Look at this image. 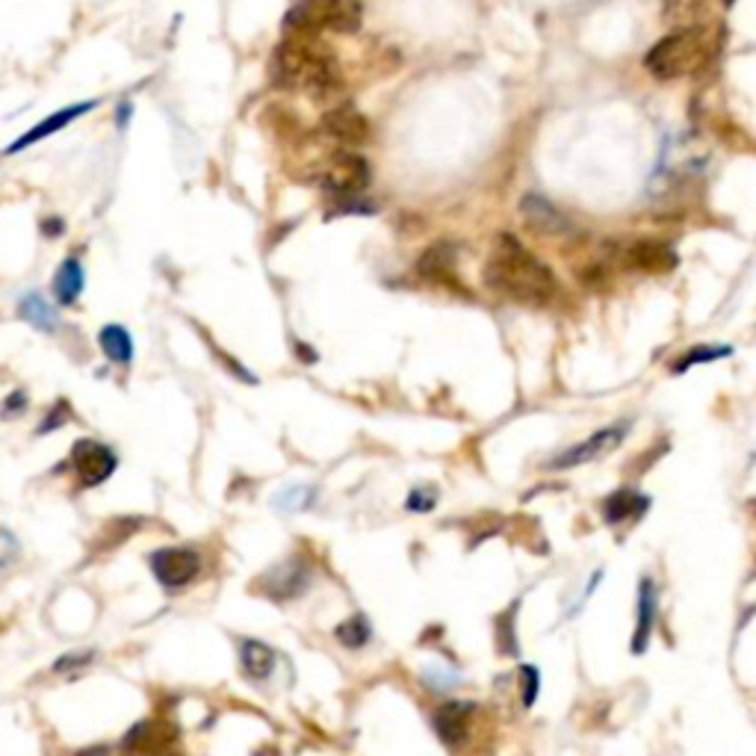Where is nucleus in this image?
<instances>
[{
	"instance_id": "obj_27",
	"label": "nucleus",
	"mask_w": 756,
	"mask_h": 756,
	"mask_svg": "<svg viewBox=\"0 0 756 756\" xmlns=\"http://www.w3.org/2000/svg\"><path fill=\"white\" fill-rule=\"evenodd\" d=\"M15 556H19V538H15L12 532L0 530V570L7 568V565H12Z\"/></svg>"
},
{
	"instance_id": "obj_23",
	"label": "nucleus",
	"mask_w": 756,
	"mask_h": 756,
	"mask_svg": "<svg viewBox=\"0 0 756 756\" xmlns=\"http://www.w3.org/2000/svg\"><path fill=\"white\" fill-rule=\"evenodd\" d=\"M730 349L728 346H695L691 352L683 354L679 361H674V373H686L695 364H712L718 358H728Z\"/></svg>"
},
{
	"instance_id": "obj_12",
	"label": "nucleus",
	"mask_w": 756,
	"mask_h": 756,
	"mask_svg": "<svg viewBox=\"0 0 756 756\" xmlns=\"http://www.w3.org/2000/svg\"><path fill=\"white\" fill-rule=\"evenodd\" d=\"M257 585L276 600L299 597L311 585V570L305 565H299V561H287V565H278L269 573H264Z\"/></svg>"
},
{
	"instance_id": "obj_25",
	"label": "nucleus",
	"mask_w": 756,
	"mask_h": 756,
	"mask_svg": "<svg viewBox=\"0 0 756 756\" xmlns=\"http://www.w3.org/2000/svg\"><path fill=\"white\" fill-rule=\"evenodd\" d=\"M521 677H523V707L532 709L535 707V700H538V688H540V674L538 668H532V665H521Z\"/></svg>"
},
{
	"instance_id": "obj_19",
	"label": "nucleus",
	"mask_w": 756,
	"mask_h": 756,
	"mask_svg": "<svg viewBox=\"0 0 756 756\" xmlns=\"http://www.w3.org/2000/svg\"><path fill=\"white\" fill-rule=\"evenodd\" d=\"M665 19L674 30L707 27V0H665Z\"/></svg>"
},
{
	"instance_id": "obj_9",
	"label": "nucleus",
	"mask_w": 756,
	"mask_h": 756,
	"mask_svg": "<svg viewBox=\"0 0 756 756\" xmlns=\"http://www.w3.org/2000/svg\"><path fill=\"white\" fill-rule=\"evenodd\" d=\"M323 130L325 137L335 139L337 146H364L373 128H370V118L354 109L352 104H340V107H332L323 116Z\"/></svg>"
},
{
	"instance_id": "obj_13",
	"label": "nucleus",
	"mask_w": 756,
	"mask_h": 756,
	"mask_svg": "<svg viewBox=\"0 0 756 756\" xmlns=\"http://www.w3.org/2000/svg\"><path fill=\"white\" fill-rule=\"evenodd\" d=\"M656 585H653L650 577H644L639 582V600H636V629H632V644H629L632 653H644L648 650V641L653 636V627H656Z\"/></svg>"
},
{
	"instance_id": "obj_20",
	"label": "nucleus",
	"mask_w": 756,
	"mask_h": 756,
	"mask_svg": "<svg viewBox=\"0 0 756 756\" xmlns=\"http://www.w3.org/2000/svg\"><path fill=\"white\" fill-rule=\"evenodd\" d=\"M83 290V266L78 260H66V264L57 269V278H54V293L62 305H71L74 299Z\"/></svg>"
},
{
	"instance_id": "obj_1",
	"label": "nucleus",
	"mask_w": 756,
	"mask_h": 756,
	"mask_svg": "<svg viewBox=\"0 0 756 756\" xmlns=\"http://www.w3.org/2000/svg\"><path fill=\"white\" fill-rule=\"evenodd\" d=\"M272 80L290 92H305L325 107H340L346 92L344 74L319 36H287L272 57Z\"/></svg>"
},
{
	"instance_id": "obj_5",
	"label": "nucleus",
	"mask_w": 756,
	"mask_h": 756,
	"mask_svg": "<svg viewBox=\"0 0 756 756\" xmlns=\"http://www.w3.org/2000/svg\"><path fill=\"white\" fill-rule=\"evenodd\" d=\"M627 422L609 426V429H600V432H594L582 443H577V446H570V450H565L561 455H556L547 467H550V470H570V467L600 462V458H606L612 450H618L620 443H624V438H627Z\"/></svg>"
},
{
	"instance_id": "obj_11",
	"label": "nucleus",
	"mask_w": 756,
	"mask_h": 756,
	"mask_svg": "<svg viewBox=\"0 0 756 756\" xmlns=\"http://www.w3.org/2000/svg\"><path fill=\"white\" fill-rule=\"evenodd\" d=\"M521 213L526 219V228L540 236H561L570 231L568 217L553 201H547V198L523 196Z\"/></svg>"
},
{
	"instance_id": "obj_8",
	"label": "nucleus",
	"mask_w": 756,
	"mask_h": 756,
	"mask_svg": "<svg viewBox=\"0 0 756 756\" xmlns=\"http://www.w3.org/2000/svg\"><path fill=\"white\" fill-rule=\"evenodd\" d=\"M71 462H74V470H78L83 488H95L101 481H107L118 467L113 450L98 441H89V438L74 443Z\"/></svg>"
},
{
	"instance_id": "obj_16",
	"label": "nucleus",
	"mask_w": 756,
	"mask_h": 756,
	"mask_svg": "<svg viewBox=\"0 0 756 756\" xmlns=\"http://www.w3.org/2000/svg\"><path fill=\"white\" fill-rule=\"evenodd\" d=\"M420 276L426 278V281H434V284L458 287V281H455V252H452V246L441 243V246L429 248V252L420 257Z\"/></svg>"
},
{
	"instance_id": "obj_22",
	"label": "nucleus",
	"mask_w": 756,
	"mask_h": 756,
	"mask_svg": "<svg viewBox=\"0 0 756 756\" xmlns=\"http://www.w3.org/2000/svg\"><path fill=\"white\" fill-rule=\"evenodd\" d=\"M370 636H373V627H370L367 615H352V618H346L344 624L337 627V641L352 650L364 648L367 641H370Z\"/></svg>"
},
{
	"instance_id": "obj_18",
	"label": "nucleus",
	"mask_w": 756,
	"mask_h": 756,
	"mask_svg": "<svg viewBox=\"0 0 756 756\" xmlns=\"http://www.w3.org/2000/svg\"><path fill=\"white\" fill-rule=\"evenodd\" d=\"M648 497H641L639 491H618L612 493L609 500L603 502V517H606V523H620V521H629V517H641L644 511H648Z\"/></svg>"
},
{
	"instance_id": "obj_2",
	"label": "nucleus",
	"mask_w": 756,
	"mask_h": 756,
	"mask_svg": "<svg viewBox=\"0 0 756 756\" xmlns=\"http://www.w3.org/2000/svg\"><path fill=\"white\" fill-rule=\"evenodd\" d=\"M485 284L502 299L521 302V305H550L556 295V276L547 264L530 255L514 236L502 234L491 248V257L485 264Z\"/></svg>"
},
{
	"instance_id": "obj_14",
	"label": "nucleus",
	"mask_w": 756,
	"mask_h": 756,
	"mask_svg": "<svg viewBox=\"0 0 756 756\" xmlns=\"http://www.w3.org/2000/svg\"><path fill=\"white\" fill-rule=\"evenodd\" d=\"M476 707L473 703H446L434 712V733L441 736V742H446L450 747L462 745L467 733H470V721Z\"/></svg>"
},
{
	"instance_id": "obj_24",
	"label": "nucleus",
	"mask_w": 756,
	"mask_h": 756,
	"mask_svg": "<svg viewBox=\"0 0 756 756\" xmlns=\"http://www.w3.org/2000/svg\"><path fill=\"white\" fill-rule=\"evenodd\" d=\"M21 316H24L27 323L36 325V328H45V332L54 328V311H50L48 302H45L42 295H27V299L21 302Z\"/></svg>"
},
{
	"instance_id": "obj_15",
	"label": "nucleus",
	"mask_w": 756,
	"mask_h": 756,
	"mask_svg": "<svg viewBox=\"0 0 756 756\" xmlns=\"http://www.w3.org/2000/svg\"><path fill=\"white\" fill-rule=\"evenodd\" d=\"M95 107V101H86V104H71V107L59 109V113H54V116H48L45 121H39L36 128L30 130V133H24V137L15 142V146H10V151L7 154H12V151H21V148L33 146V142H39V139H48L50 133H57V130H62L66 125H71L74 118L83 116V113H89V109Z\"/></svg>"
},
{
	"instance_id": "obj_3",
	"label": "nucleus",
	"mask_w": 756,
	"mask_h": 756,
	"mask_svg": "<svg viewBox=\"0 0 756 756\" xmlns=\"http://www.w3.org/2000/svg\"><path fill=\"white\" fill-rule=\"evenodd\" d=\"M712 59V33L709 27H683L659 39L644 66L656 80H679L698 74Z\"/></svg>"
},
{
	"instance_id": "obj_17",
	"label": "nucleus",
	"mask_w": 756,
	"mask_h": 756,
	"mask_svg": "<svg viewBox=\"0 0 756 756\" xmlns=\"http://www.w3.org/2000/svg\"><path fill=\"white\" fill-rule=\"evenodd\" d=\"M240 662H243V674L255 683H264L276 671V653L266 648L264 641L255 639H246L240 644Z\"/></svg>"
},
{
	"instance_id": "obj_4",
	"label": "nucleus",
	"mask_w": 756,
	"mask_h": 756,
	"mask_svg": "<svg viewBox=\"0 0 756 756\" xmlns=\"http://www.w3.org/2000/svg\"><path fill=\"white\" fill-rule=\"evenodd\" d=\"M316 175H319V184L335 198H352L370 187V163L352 151H332Z\"/></svg>"
},
{
	"instance_id": "obj_10",
	"label": "nucleus",
	"mask_w": 756,
	"mask_h": 756,
	"mask_svg": "<svg viewBox=\"0 0 756 756\" xmlns=\"http://www.w3.org/2000/svg\"><path fill=\"white\" fill-rule=\"evenodd\" d=\"M624 266L636 269V272H648V276H665L677 266V255H674V248L656 243V240H636L624 252Z\"/></svg>"
},
{
	"instance_id": "obj_26",
	"label": "nucleus",
	"mask_w": 756,
	"mask_h": 756,
	"mask_svg": "<svg viewBox=\"0 0 756 756\" xmlns=\"http://www.w3.org/2000/svg\"><path fill=\"white\" fill-rule=\"evenodd\" d=\"M497 636H500L502 653H517V648H514V615L511 612H505L500 624H497Z\"/></svg>"
},
{
	"instance_id": "obj_7",
	"label": "nucleus",
	"mask_w": 756,
	"mask_h": 756,
	"mask_svg": "<svg viewBox=\"0 0 756 756\" xmlns=\"http://www.w3.org/2000/svg\"><path fill=\"white\" fill-rule=\"evenodd\" d=\"M177 730L166 721H142L121 742V756H175Z\"/></svg>"
},
{
	"instance_id": "obj_6",
	"label": "nucleus",
	"mask_w": 756,
	"mask_h": 756,
	"mask_svg": "<svg viewBox=\"0 0 756 756\" xmlns=\"http://www.w3.org/2000/svg\"><path fill=\"white\" fill-rule=\"evenodd\" d=\"M151 570L163 589L181 591L201 573V556L187 547H166L151 556Z\"/></svg>"
},
{
	"instance_id": "obj_28",
	"label": "nucleus",
	"mask_w": 756,
	"mask_h": 756,
	"mask_svg": "<svg viewBox=\"0 0 756 756\" xmlns=\"http://www.w3.org/2000/svg\"><path fill=\"white\" fill-rule=\"evenodd\" d=\"M434 502H438L434 491H414L411 497H408V509L411 511H432Z\"/></svg>"
},
{
	"instance_id": "obj_21",
	"label": "nucleus",
	"mask_w": 756,
	"mask_h": 756,
	"mask_svg": "<svg viewBox=\"0 0 756 756\" xmlns=\"http://www.w3.org/2000/svg\"><path fill=\"white\" fill-rule=\"evenodd\" d=\"M101 349L116 364H130V358H133V344H130V335L121 325L101 328Z\"/></svg>"
},
{
	"instance_id": "obj_29",
	"label": "nucleus",
	"mask_w": 756,
	"mask_h": 756,
	"mask_svg": "<svg viewBox=\"0 0 756 756\" xmlns=\"http://www.w3.org/2000/svg\"><path fill=\"white\" fill-rule=\"evenodd\" d=\"M175 756H177V754H175Z\"/></svg>"
}]
</instances>
